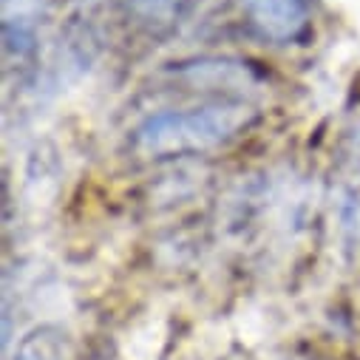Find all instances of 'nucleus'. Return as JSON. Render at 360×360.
<instances>
[{
	"label": "nucleus",
	"instance_id": "f257e3e1",
	"mask_svg": "<svg viewBox=\"0 0 360 360\" xmlns=\"http://www.w3.org/2000/svg\"><path fill=\"white\" fill-rule=\"evenodd\" d=\"M252 120V111L241 103H216L191 111H167L148 117L134 131V148L142 156H182L202 153L244 131Z\"/></svg>",
	"mask_w": 360,
	"mask_h": 360
},
{
	"label": "nucleus",
	"instance_id": "f03ea898",
	"mask_svg": "<svg viewBox=\"0 0 360 360\" xmlns=\"http://www.w3.org/2000/svg\"><path fill=\"white\" fill-rule=\"evenodd\" d=\"M241 4L252 26L273 40H292L307 26L304 0H241Z\"/></svg>",
	"mask_w": 360,
	"mask_h": 360
},
{
	"label": "nucleus",
	"instance_id": "7ed1b4c3",
	"mask_svg": "<svg viewBox=\"0 0 360 360\" xmlns=\"http://www.w3.org/2000/svg\"><path fill=\"white\" fill-rule=\"evenodd\" d=\"M63 357H65V340L57 329L32 332L15 354V360H63Z\"/></svg>",
	"mask_w": 360,
	"mask_h": 360
},
{
	"label": "nucleus",
	"instance_id": "20e7f679",
	"mask_svg": "<svg viewBox=\"0 0 360 360\" xmlns=\"http://www.w3.org/2000/svg\"><path fill=\"white\" fill-rule=\"evenodd\" d=\"M191 4V0H136V6L142 15H165V12H176L179 6Z\"/></svg>",
	"mask_w": 360,
	"mask_h": 360
}]
</instances>
